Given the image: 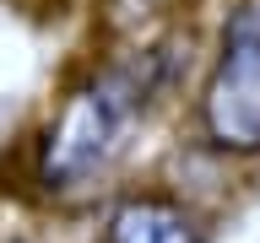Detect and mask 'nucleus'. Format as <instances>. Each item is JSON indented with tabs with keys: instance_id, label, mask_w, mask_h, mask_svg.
Instances as JSON below:
<instances>
[{
	"instance_id": "obj_1",
	"label": "nucleus",
	"mask_w": 260,
	"mask_h": 243,
	"mask_svg": "<svg viewBox=\"0 0 260 243\" xmlns=\"http://www.w3.org/2000/svg\"><path fill=\"white\" fill-rule=\"evenodd\" d=\"M146 108V81L136 70H103L60 103L38 141V184L44 189H81L114 162L125 130Z\"/></svg>"
},
{
	"instance_id": "obj_2",
	"label": "nucleus",
	"mask_w": 260,
	"mask_h": 243,
	"mask_svg": "<svg viewBox=\"0 0 260 243\" xmlns=\"http://www.w3.org/2000/svg\"><path fill=\"white\" fill-rule=\"evenodd\" d=\"M195 113H201V135L211 151L222 157L260 151V6L233 11Z\"/></svg>"
},
{
	"instance_id": "obj_3",
	"label": "nucleus",
	"mask_w": 260,
	"mask_h": 243,
	"mask_svg": "<svg viewBox=\"0 0 260 243\" xmlns=\"http://www.w3.org/2000/svg\"><path fill=\"white\" fill-rule=\"evenodd\" d=\"M103 243H211L206 222L162 189L119 194L103 216Z\"/></svg>"
}]
</instances>
